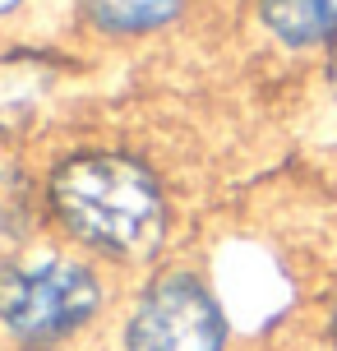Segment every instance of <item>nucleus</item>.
I'll list each match as a JSON object with an SVG mask.
<instances>
[{
  "instance_id": "1",
  "label": "nucleus",
  "mask_w": 337,
  "mask_h": 351,
  "mask_svg": "<svg viewBox=\"0 0 337 351\" xmlns=\"http://www.w3.org/2000/svg\"><path fill=\"white\" fill-rule=\"evenodd\" d=\"M51 204L60 222L116 259H143L166 236V204L158 180L134 158L84 153L51 176Z\"/></svg>"
},
{
  "instance_id": "2",
  "label": "nucleus",
  "mask_w": 337,
  "mask_h": 351,
  "mask_svg": "<svg viewBox=\"0 0 337 351\" xmlns=\"http://www.w3.org/2000/svg\"><path fill=\"white\" fill-rule=\"evenodd\" d=\"M102 305V287L65 254H28L0 268V328L28 351L79 333Z\"/></svg>"
},
{
  "instance_id": "3",
  "label": "nucleus",
  "mask_w": 337,
  "mask_h": 351,
  "mask_svg": "<svg viewBox=\"0 0 337 351\" xmlns=\"http://www.w3.org/2000/svg\"><path fill=\"white\" fill-rule=\"evenodd\" d=\"M125 351H227V315L199 278L166 273L129 310Z\"/></svg>"
},
{
  "instance_id": "4",
  "label": "nucleus",
  "mask_w": 337,
  "mask_h": 351,
  "mask_svg": "<svg viewBox=\"0 0 337 351\" xmlns=\"http://www.w3.org/2000/svg\"><path fill=\"white\" fill-rule=\"evenodd\" d=\"M264 23L286 47L337 42V0H264Z\"/></svg>"
},
{
  "instance_id": "5",
  "label": "nucleus",
  "mask_w": 337,
  "mask_h": 351,
  "mask_svg": "<svg viewBox=\"0 0 337 351\" xmlns=\"http://www.w3.org/2000/svg\"><path fill=\"white\" fill-rule=\"evenodd\" d=\"M84 10L107 33H148L180 10V0H84Z\"/></svg>"
},
{
  "instance_id": "6",
  "label": "nucleus",
  "mask_w": 337,
  "mask_h": 351,
  "mask_svg": "<svg viewBox=\"0 0 337 351\" xmlns=\"http://www.w3.org/2000/svg\"><path fill=\"white\" fill-rule=\"evenodd\" d=\"M328 342L337 351V291H333V305H328Z\"/></svg>"
},
{
  "instance_id": "7",
  "label": "nucleus",
  "mask_w": 337,
  "mask_h": 351,
  "mask_svg": "<svg viewBox=\"0 0 337 351\" xmlns=\"http://www.w3.org/2000/svg\"><path fill=\"white\" fill-rule=\"evenodd\" d=\"M328 84H333V93H337V42H333V56H328Z\"/></svg>"
},
{
  "instance_id": "8",
  "label": "nucleus",
  "mask_w": 337,
  "mask_h": 351,
  "mask_svg": "<svg viewBox=\"0 0 337 351\" xmlns=\"http://www.w3.org/2000/svg\"><path fill=\"white\" fill-rule=\"evenodd\" d=\"M14 5H23V0H0V14H10Z\"/></svg>"
}]
</instances>
